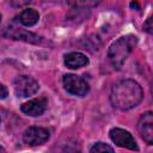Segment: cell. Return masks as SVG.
Returning a JSON list of instances; mask_svg holds the SVG:
<instances>
[{
	"mask_svg": "<svg viewBox=\"0 0 153 153\" xmlns=\"http://www.w3.org/2000/svg\"><path fill=\"white\" fill-rule=\"evenodd\" d=\"M110 139L112 140L114 143H116L118 147H123V148H128L131 151H137L139 147L136 145L135 139L133 137V135L122 129V128H112L109 133Z\"/></svg>",
	"mask_w": 153,
	"mask_h": 153,
	"instance_id": "cell-5",
	"label": "cell"
},
{
	"mask_svg": "<svg viewBox=\"0 0 153 153\" xmlns=\"http://www.w3.org/2000/svg\"><path fill=\"white\" fill-rule=\"evenodd\" d=\"M136 44L137 37L134 35H126L115 41L108 50V59L111 66L115 69H120L128 59V56L131 54Z\"/></svg>",
	"mask_w": 153,
	"mask_h": 153,
	"instance_id": "cell-2",
	"label": "cell"
},
{
	"mask_svg": "<svg viewBox=\"0 0 153 153\" xmlns=\"http://www.w3.org/2000/svg\"><path fill=\"white\" fill-rule=\"evenodd\" d=\"M8 2L13 7H23V6H26L27 4H30L31 0H8Z\"/></svg>",
	"mask_w": 153,
	"mask_h": 153,
	"instance_id": "cell-14",
	"label": "cell"
},
{
	"mask_svg": "<svg viewBox=\"0 0 153 153\" xmlns=\"http://www.w3.org/2000/svg\"><path fill=\"white\" fill-rule=\"evenodd\" d=\"M63 86L65 90L73 94V96H78V97H84L87 94L90 86L87 84V81L75 74H66L63 76Z\"/></svg>",
	"mask_w": 153,
	"mask_h": 153,
	"instance_id": "cell-4",
	"label": "cell"
},
{
	"mask_svg": "<svg viewBox=\"0 0 153 153\" xmlns=\"http://www.w3.org/2000/svg\"><path fill=\"white\" fill-rule=\"evenodd\" d=\"M102 0H67V4L73 8H91L100 4Z\"/></svg>",
	"mask_w": 153,
	"mask_h": 153,
	"instance_id": "cell-12",
	"label": "cell"
},
{
	"mask_svg": "<svg viewBox=\"0 0 153 153\" xmlns=\"http://www.w3.org/2000/svg\"><path fill=\"white\" fill-rule=\"evenodd\" d=\"M137 130L141 137L148 143L153 145V114L147 111L142 114L137 122Z\"/></svg>",
	"mask_w": 153,
	"mask_h": 153,
	"instance_id": "cell-7",
	"label": "cell"
},
{
	"mask_svg": "<svg viewBox=\"0 0 153 153\" xmlns=\"http://www.w3.org/2000/svg\"><path fill=\"white\" fill-rule=\"evenodd\" d=\"M88 63V57L80 51H72L65 56V65L71 69L84 67Z\"/></svg>",
	"mask_w": 153,
	"mask_h": 153,
	"instance_id": "cell-9",
	"label": "cell"
},
{
	"mask_svg": "<svg viewBox=\"0 0 153 153\" xmlns=\"http://www.w3.org/2000/svg\"><path fill=\"white\" fill-rule=\"evenodd\" d=\"M38 19H39V14L33 8H26L22 11L20 14L18 16L19 23L24 26H33L35 24H37Z\"/></svg>",
	"mask_w": 153,
	"mask_h": 153,
	"instance_id": "cell-11",
	"label": "cell"
},
{
	"mask_svg": "<svg viewBox=\"0 0 153 153\" xmlns=\"http://www.w3.org/2000/svg\"><path fill=\"white\" fill-rule=\"evenodd\" d=\"M0 22H1V14H0Z\"/></svg>",
	"mask_w": 153,
	"mask_h": 153,
	"instance_id": "cell-18",
	"label": "cell"
},
{
	"mask_svg": "<svg viewBox=\"0 0 153 153\" xmlns=\"http://www.w3.org/2000/svg\"><path fill=\"white\" fill-rule=\"evenodd\" d=\"M143 98V91L139 82L131 79H124L112 86L110 100L118 110H129L140 104Z\"/></svg>",
	"mask_w": 153,
	"mask_h": 153,
	"instance_id": "cell-1",
	"label": "cell"
},
{
	"mask_svg": "<svg viewBox=\"0 0 153 153\" xmlns=\"http://www.w3.org/2000/svg\"><path fill=\"white\" fill-rule=\"evenodd\" d=\"M47 105H48L47 98L45 97H38V98H33V99L24 103L20 106V109L25 115L37 117V116H41L45 111Z\"/></svg>",
	"mask_w": 153,
	"mask_h": 153,
	"instance_id": "cell-8",
	"label": "cell"
},
{
	"mask_svg": "<svg viewBox=\"0 0 153 153\" xmlns=\"http://www.w3.org/2000/svg\"><path fill=\"white\" fill-rule=\"evenodd\" d=\"M50 137V133L47 128L30 127L23 134V141L29 146H38L47 142Z\"/></svg>",
	"mask_w": 153,
	"mask_h": 153,
	"instance_id": "cell-6",
	"label": "cell"
},
{
	"mask_svg": "<svg viewBox=\"0 0 153 153\" xmlns=\"http://www.w3.org/2000/svg\"><path fill=\"white\" fill-rule=\"evenodd\" d=\"M39 88L38 82L29 75H19L13 81V90L17 97L27 98L35 94Z\"/></svg>",
	"mask_w": 153,
	"mask_h": 153,
	"instance_id": "cell-3",
	"label": "cell"
},
{
	"mask_svg": "<svg viewBox=\"0 0 153 153\" xmlns=\"http://www.w3.org/2000/svg\"><path fill=\"white\" fill-rule=\"evenodd\" d=\"M8 96V90L5 85L0 84V99H5Z\"/></svg>",
	"mask_w": 153,
	"mask_h": 153,
	"instance_id": "cell-15",
	"label": "cell"
},
{
	"mask_svg": "<svg viewBox=\"0 0 153 153\" xmlns=\"http://www.w3.org/2000/svg\"><path fill=\"white\" fill-rule=\"evenodd\" d=\"M90 152H114V148L111 146H109L108 143H104V142H97L94 143L91 148H90Z\"/></svg>",
	"mask_w": 153,
	"mask_h": 153,
	"instance_id": "cell-13",
	"label": "cell"
},
{
	"mask_svg": "<svg viewBox=\"0 0 153 153\" xmlns=\"http://www.w3.org/2000/svg\"><path fill=\"white\" fill-rule=\"evenodd\" d=\"M5 151H6V149H5L4 147H1V146H0V152H5Z\"/></svg>",
	"mask_w": 153,
	"mask_h": 153,
	"instance_id": "cell-17",
	"label": "cell"
},
{
	"mask_svg": "<svg viewBox=\"0 0 153 153\" xmlns=\"http://www.w3.org/2000/svg\"><path fill=\"white\" fill-rule=\"evenodd\" d=\"M8 37L13 39H22L30 43H38L41 41V37H38L35 33L27 32L25 30H18V29H10L8 27Z\"/></svg>",
	"mask_w": 153,
	"mask_h": 153,
	"instance_id": "cell-10",
	"label": "cell"
},
{
	"mask_svg": "<svg viewBox=\"0 0 153 153\" xmlns=\"http://www.w3.org/2000/svg\"><path fill=\"white\" fill-rule=\"evenodd\" d=\"M151 23H152V18H148V19L146 20V23L143 24V29H145L148 33H152V25H151Z\"/></svg>",
	"mask_w": 153,
	"mask_h": 153,
	"instance_id": "cell-16",
	"label": "cell"
}]
</instances>
